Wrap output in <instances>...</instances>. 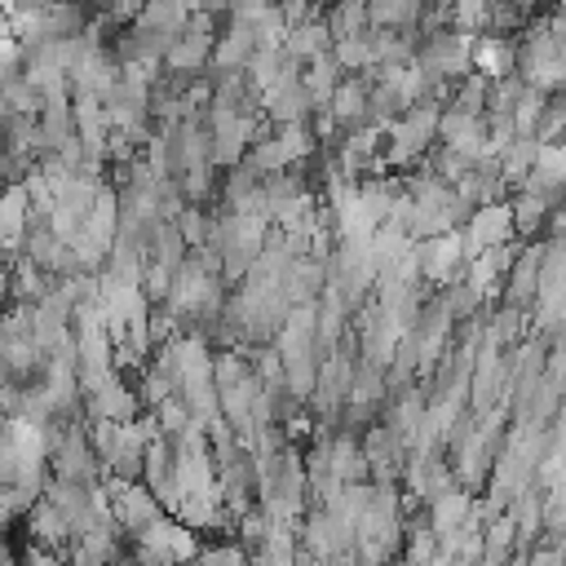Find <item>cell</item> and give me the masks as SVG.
Returning a JSON list of instances; mask_svg holds the SVG:
<instances>
[{
    "instance_id": "obj_1",
    "label": "cell",
    "mask_w": 566,
    "mask_h": 566,
    "mask_svg": "<svg viewBox=\"0 0 566 566\" xmlns=\"http://www.w3.org/2000/svg\"><path fill=\"white\" fill-rule=\"evenodd\" d=\"M438 119H442L438 102H416L407 115H398L385 128V168H398V172L416 168L438 146Z\"/></svg>"
},
{
    "instance_id": "obj_2",
    "label": "cell",
    "mask_w": 566,
    "mask_h": 566,
    "mask_svg": "<svg viewBox=\"0 0 566 566\" xmlns=\"http://www.w3.org/2000/svg\"><path fill=\"white\" fill-rule=\"evenodd\" d=\"M296 544L314 566H327L358 548V531L332 509H305V517L296 522Z\"/></svg>"
},
{
    "instance_id": "obj_3",
    "label": "cell",
    "mask_w": 566,
    "mask_h": 566,
    "mask_svg": "<svg viewBox=\"0 0 566 566\" xmlns=\"http://www.w3.org/2000/svg\"><path fill=\"white\" fill-rule=\"evenodd\" d=\"M473 40H478V35H464V31H455V27H433V31H424L420 44H416V66H424V71H433L438 80L455 84V80H464V75L473 71Z\"/></svg>"
},
{
    "instance_id": "obj_4",
    "label": "cell",
    "mask_w": 566,
    "mask_h": 566,
    "mask_svg": "<svg viewBox=\"0 0 566 566\" xmlns=\"http://www.w3.org/2000/svg\"><path fill=\"white\" fill-rule=\"evenodd\" d=\"M102 495H106L111 517L124 526V535H128V539H137L142 531H150L155 522H164V517H168L164 500H159L146 482H119V478H106V482H102Z\"/></svg>"
},
{
    "instance_id": "obj_5",
    "label": "cell",
    "mask_w": 566,
    "mask_h": 566,
    "mask_svg": "<svg viewBox=\"0 0 566 566\" xmlns=\"http://www.w3.org/2000/svg\"><path fill=\"white\" fill-rule=\"evenodd\" d=\"M133 548V557H146V562H155V566H168V562H177V566H186L190 557H199V531H190L177 513H168L164 522H155L150 531H142L137 539H128Z\"/></svg>"
},
{
    "instance_id": "obj_6",
    "label": "cell",
    "mask_w": 566,
    "mask_h": 566,
    "mask_svg": "<svg viewBox=\"0 0 566 566\" xmlns=\"http://www.w3.org/2000/svg\"><path fill=\"white\" fill-rule=\"evenodd\" d=\"M217 35H221L217 18L195 9L190 22H186V31L172 40V49H168V57H164V71H172V75H208Z\"/></svg>"
},
{
    "instance_id": "obj_7",
    "label": "cell",
    "mask_w": 566,
    "mask_h": 566,
    "mask_svg": "<svg viewBox=\"0 0 566 566\" xmlns=\"http://www.w3.org/2000/svg\"><path fill=\"white\" fill-rule=\"evenodd\" d=\"M208 124H212V164L221 172L243 164L256 133H261L256 115H239V111H226V106H208Z\"/></svg>"
},
{
    "instance_id": "obj_8",
    "label": "cell",
    "mask_w": 566,
    "mask_h": 566,
    "mask_svg": "<svg viewBox=\"0 0 566 566\" xmlns=\"http://www.w3.org/2000/svg\"><path fill=\"white\" fill-rule=\"evenodd\" d=\"M363 455H367V478H371V482H398V486H402L411 447H407L389 424L376 420L371 429H363Z\"/></svg>"
},
{
    "instance_id": "obj_9",
    "label": "cell",
    "mask_w": 566,
    "mask_h": 566,
    "mask_svg": "<svg viewBox=\"0 0 566 566\" xmlns=\"http://www.w3.org/2000/svg\"><path fill=\"white\" fill-rule=\"evenodd\" d=\"M402 486H407L402 504H424V509H429L438 495H447V491L460 486V482H455L451 460H447L442 451H433V455H411V460H407Z\"/></svg>"
},
{
    "instance_id": "obj_10",
    "label": "cell",
    "mask_w": 566,
    "mask_h": 566,
    "mask_svg": "<svg viewBox=\"0 0 566 566\" xmlns=\"http://www.w3.org/2000/svg\"><path fill=\"white\" fill-rule=\"evenodd\" d=\"M539 261H544V243H522L517 248V261L500 287V305L509 310H522V314H535V296H539Z\"/></svg>"
},
{
    "instance_id": "obj_11",
    "label": "cell",
    "mask_w": 566,
    "mask_h": 566,
    "mask_svg": "<svg viewBox=\"0 0 566 566\" xmlns=\"http://www.w3.org/2000/svg\"><path fill=\"white\" fill-rule=\"evenodd\" d=\"M327 115L336 119L340 137H349L358 128H371V75L367 71L345 75L340 88H336V97H332V106H327Z\"/></svg>"
},
{
    "instance_id": "obj_12",
    "label": "cell",
    "mask_w": 566,
    "mask_h": 566,
    "mask_svg": "<svg viewBox=\"0 0 566 566\" xmlns=\"http://www.w3.org/2000/svg\"><path fill=\"white\" fill-rule=\"evenodd\" d=\"M438 146L460 150V155H469V159H482V155H486V115H464V111L442 106Z\"/></svg>"
},
{
    "instance_id": "obj_13",
    "label": "cell",
    "mask_w": 566,
    "mask_h": 566,
    "mask_svg": "<svg viewBox=\"0 0 566 566\" xmlns=\"http://www.w3.org/2000/svg\"><path fill=\"white\" fill-rule=\"evenodd\" d=\"M464 234H469L473 256L486 252V248H504V243H513L517 230H513V208H509V199H504V203H486V208H478V212L469 217Z\"/></svg>"
},
{
    "instance_id": "obj_14",
    "label": "cell",
    "mask_w": 566,
    "mask_h": 566,
    "mask_svg": "<svg viewBox=\"0 0 566 566\" xmlns=\"http://www.w3.org/2000/svg\"><path fill=\"white\" fill-rule=\"evenodd\" d=\"M27 535H31L35 548H49V553H57V557H71V548H75L71 522H66L49 500H35V504H31V513H27Z\"/></svg>"
},
{
    "instance_id": "obj_15",
    "label": "cell",
    "mask_w": 566,
    "mask_h": 566,
    "mask_svg": "<svg viewBox=\"0 0 566 566\" xmlns=\"http://www.w3.org/2000/svg\"><path fill=\"white\" fill-rule=\"evenodd\" d=\"M177 517L190 526V531H230L239 517L230 513V504L221 500V491L212 486V491H195V495H186L181 504H177Z\"/></svg>"
},
{
    "instance_id": "obj_16",
    "label": "cell",
    "mask_w": 566,
    "mask_h": 566,
    "mask_svg": "<svg viewBox=\"0 0 566 566\" xmlns=\"http://www.w3.org/2000/svg\"><path fill=\"white\" fill-rule=\"evenodd\" d=\"M473 509H478V500H473L469 486H451L447 495H438V500L429 504V531H433V539L442 544V539H451L455 531H464L469 517H473Z\"/></svg>"
},
{
    "instance_id": "obj_17",
    "label": "cell",
    "mask_w": 566,
    "mask_h": 566,
    "mask_svg": "<svg viewBox=\"0 0 566 566\" xmlns=\"http://www.w3.org/2000/svg\"><path fill=\"white\" fill-rule=\"evenodd\" d=\"M473 71L486 80L517 75V40L509 35H478L473 40Z\"/></svg>"
},
{
    "instance_id": "obj_18",
    "label": "cell",
    "mask_w": 566,
    "mask_h": 566,
    "mask_svg": "<svg viewBox=\"0 0 566 566\" xmlns=\"http://www.w3.org/2000/svg\"><path fill=\"white\" fill-rule=\"evenodd\" d=\"M283 53H287L292 62H301V66H310V62L323 57V53H332V31H327V22H323V18H310V22L287 27Z\"/></svg>"
},
{
    "instance_id": "obj_19",
    "label": "cell",
    "mask_w": 566,
    "mask_h": 566,
    "mask_svg": "<svg viewBox=\"0 0 566 566\" xmlns=\"http://www.w3.org/2000/svg\"><path fill=\"white\" fill-rule=\"evenodd\" d=\"M332 442V469L340 482H371L367 478V455H363V433L354 429H327Z\"/></svg>"
},
{
    "instance_id": "obj_20",
    "label": "cell",
    "mask_w": 566,
    "mask_h": 566,
    "mask_svg": "<svg viewBox=\"0 0 566 566\" xmlns=\"http://www.w3.org/2000/svg\"><path fill=\"white\" fill-rule=\"evenodd\" d=\"M522 553V539H517V526L500 513L495 522H486L482 531V553H478V566H513Z\"/></svg>"
},
{
    "instance_id": "obj_21",
    "label": "cell",
    "mask_w": 566,
    "mask_h": 566,
    "mask_svg": "<svg viewBox=\"0 0 566 566\" xmlns=\"http://www.w3.org/2000/svg\"><path fill=\"white\" fill-rule=\"evenodd\" d=\"M301 80H305L310 106H314V111H327V106H332V97H336V88H340V80H345V71L336 66V57H332V53H323V57H314V62L301 71Z\"/></svg>"
},
{
    "instance_id": "obj_22",
    "label": "cell",
    "mask_w": 566,
    "mask_h": 566,
    "mask_svg": "<svg viewBox=\"0 0 566 566\" xmlns=\"http://www.w3.org/2000/svg\"><path fill=\"white\" fill-rule=\"evenodd\" d=\"M509 208H513V230H517V239H526V243H535V239L548 230V221H553V203L539 199V195H526V190H517V195L509 199Z\"/></svg>"
},
{
    "instance_id": "obj_23",
    "label": "cell",
    "mask_w": 566,
    "mask_h": 566,
    "mask_svg": "<svg viewBox=\"0 0 566 566\" xmlns=\"http://www.w3.org/2000/svg\"><path fill=\"white\" fill-rule=\"evenodd\" d=\"M539 137H513L504 150H500V172H504V181L509 186H522L526 177H531V168H535V159H539Z\"/></svg>"
},
{
    "instance_id": "obj_24",
    "label": "cell",
    "mask_w": 566,
    "mask_h": 566,
    "mask_svg": "<svg viewBox=\"0 0 566 566\" xmlns=\"http://www.w3.org/2000/svg\"><path fill=\"white\" fill-rule=\"evenodd\" d=\"M327 31H332V40H349V35H363V31H371V18H367V0H332V9H327Z\"/></svg>"
},
{
    "instance_id": "obj_25",
    "label": "cell",
    "mask_w": 566,
    "mask_h": 566,
    "mask_svg": "<svg viewBox=\"0 0 566 566\" xmlns=\"http://www.w3.org/2000/svg\"><path fill=\"white\" fill-rule=\"evenodd\" d=\"M186 256H190V243L181 239V230H177V221H159V230H155V239H150V261L177 274Z\"/></svg>"
},
{
    "instance_id": "obj_26",
    "label": "cell",
    "mask_w": 566,
    "mask_h": 566,
    "mask_svg": "<svg viewBox=\"0 0 566 566\" xmlns=\"http://www.w3.org/2000/svg\"><path fill=\"white\" fill-rule=\"evenodd\" d=\"M486 97H491V80L478 75V71H469L464 80L451 84L447 106H451V111H464V115H486Z\"/></svg>"
},
{
    "instance_id": "obj_27",
    "label": "cell",
    "mask_w": 566,
    "mask_h": 566,
    "mask_svg": "<svg viewBox=\"0 0 566 566\" xmlns=\"http://www.w3.org/2000/svg\"><path fill=\"white\" fill-rule=\"evenodd\" d=\"M544 102H548V93H539V88H526V93H522V102H517V111H513V124H517L522 137H535L539 115H544Z\"/></svg>"
},
{
    "instance_id": "obj_28",
    "label": "cell",
    "mask_w": 566,
    "mask_h": 566,
    "mask_svg": "<svg viewBox=\"0 0 566 566\" xmlns=\"http://www.w3.org/2000/svg\"><path fill=\"white\" fill-rule=\"evenodd\" d=\"M115 566H155V562H146V557H133V553H128V557H119Z\"/></svg>"
},
{
    "instance_id": "obj_29",
    "label": "cell",
    "mask_w": 566,
    "mask_h": 566,
    "mask_svg": "<svg viewBox=\"0 0 566 566\" xmlns=\"http://www.w3.org/2000/svg\"><path fill=\"white\" fill-rule=\"evenodd\" d=\"M557 9H562V13H566V0H557Z\"/></svg>"
},
{
    "instance_id": "obj_30",
    "label": "cell",
    "mask_w": 566,
    "mask_h": 566,
    "mask_svg": "<svg viewBox=\"0 0 566 566\" xmlns=\"http://www.w3.org/2000/svg\"><path fill=\"white\" fill-rule=\"evenodd\" d=\"M394 566H407V562H394Z\"/></svg>"
},
{
    "instance_id": "obj_31",
    "label": "cell",
    "mask_w": 566,
    "mask_h": 566,
    "mask_svg": "<svg viewBox=\"0 0 566 566\" xmlns=\"http://www.w3.org/2000/svg\"><path fill=\"white\" fill-rule=\"evenodd\" d=\"M168 566H177V562H168Z\"/></svg>"
}]
</instances>
